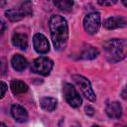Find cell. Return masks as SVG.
<instances>
[{
  "label": "cell",
  "mask_w": 127,
  "mask_h": 127,
  "mask_svg": "<svg viewBox=\"0 0 127 127\" xmlns=\"http://www.w3.org/2000/svg\"><path fill=\"white\" fill-rule=\"evenodd\" d=\"M51 38L56 50L61 51L65 48L68 40V27L66 20L60 15H53L49 22Z\"/></svg>",
  "instance_id": "1"
},
{
  "label": "cell",
  "mask_w": 127,
  "mask_h": 127,
  "mask_svg": "<svg viewBox=\"0 0 127 127\" xmlns=\"http://www.w3.org/2000/svg\"><path fill=\"white\" fill-rule=\"evenodd\" d=\"M126 41L124 39H112L103 44V49L107 61L110 63H117L126 57Z\"/></svg>",
  "instance_id": "2"
},
{
  "label": "cell",
  "mask_w": 127,
  "mask_h": 127,
  "mask_svg": "<svg viewBox=\"0 0 127 127\" xmlns=\"http://www.w3.org/2000/svg\"><path fill=\"white\" fill-rule=\"evenodd\" d=\"M32 5L31 2H24L21 5V8H14V9H8L5 12L6 17L12 21V22H18L22 20L25 16L32 15Z\"/></svg>",
  "instance_id": "3"
},
{
  "label": "cell",
  "mask_w": 127,
  "mask_h": 127,
  "mask_svg": "<svg viewBox=\"0 0 127 127\" xmlns=\"http://www.w3.org/2000/svg\"><path fill=\"white\" fill-rule=\"evenodd\" d=\"M54 66L52 60L46 57H40L35 59L31 64V70L41 75H48Z\"/></svg>",
  "instance_id": "4"
},
{
  "label": "cell",
  "mask_w": 127,
  "mask_h": 127,
  "mask_svg": "<svg viewBox=\"0 0 127 127\" xmlns=\"http://www.w3.org/2000/svg\"><path fill=\"white\" fill-rule=\"evenodd\" d=\"M63 92H64V96L66 100V102L71 106V107H79L82 103L81 97L79 95V93L77 92V90L75 89V87L70 84V83H64L63 86Z\"/></svg>",
  "instance_id": "5"
},
{
  "label": "cell",
  "mask_w": 127,
  "mask_h": 127,
  "mask_svg": "<svg viewBox=\"0 0 127 127\" xmlns=\"http://www.w3.org/2000/svg\"><path fill=\"white\" fill-rule=\"evenodd\" d=\"M72 80L74 81V83L76 85L79 86V89L81 91V93L90 101H94L95 100V93L91 87V84L89 82V80L79 74H74L72 75Z\"/></svg>",
  "instance_id": "6"
},
{
  "label": "cell",
  "mask_w": 127,
  "mask_h": 127,
  "mask_svg": "<svg viewBox=\"0 0 127 127\" xmlns=\"http://www.w3.org/2000/svg\"><path fill=\"white\" fill-rule=\"evenodd\" d=\"M83 27L88 34H96L100 28V14L98 12L88 13L83 19Z\"/></svg>",
  "instance_id": "7"
},
{
  "label": "cell",
  "mask_w": 127,
  "mask_h": 127,
  "mask_svg": "<svg viewBox=\"0 0 127 127\" xmlns=\"http://www.w3.org/2000/svg\"><path fill=\"white\" fill-rule=\"evenodd\" d=\"M33 45H34V49L38 54L44 55L47 54L50 51V44L48 39L40 33H37L34 35L33 37Z\"/></svg>",
  "instance_id": "8"
},
{
  "label": "cell",
  "mask_w": 127,
  "mask_h": 127,
  "mask_svg": "<svg viewBox=\"0 0 127 127\" xmlns=\"http://www.w3.org/2000/svg\"><path fill=\"white\" fill-rule=\"evenodd\" d=\"M104 28L108 30H114L118 28H123L126 26V19L122 16H113L107 18L103 22Z\"/></svg>",
  "instance_id": "9"
},
{
  "label": "cell",
  "mask_w": 127,
  "mask_h": 127,
  "mask_svg": "<svg viewBox=\"0 0 127 127\" xmlns=\"http://www.w3.org/2000/svg\"><path fill=\"white\" fill-rule=\"evenodd\" d=\"M11 114L13 116V118L15 119V121L19 122V123H24L28 120V112L26 111V109L19 105V104H14L11 107Z\"/></svg>",
  "instance_id": "10"
},
{
  "label": "cell",
  "mask_w": 127,
  "mask_h": 127,
  "mask_svg": "<svg viewBox=\"0 0 127 127\" xmlns=\"http://www.w3.org/2000/svg\"><path fill=\"white\" fill-rule=\"evenodd\" d=\"M105 110H106V114L110 118L118 119L122 115V107H121V104L119 102H117V101H112V102L108 103Z\"/></svg>",
  "instance_id": "11"
},
{
  "label": "cell",
  "mask_w": 127,
  "mask_h": 127,
  "mask_svg": "<svg viewBox=\"0 0 127 127\" xmlns=\"http://www.w3.org/2000/svg\"><path fill=\"white\" fill-rule=\"evenodd\" d=\"M12 44L16 48H19L21 50H25L28 47V37L25 34L21 33H15L12 37Z\"/></svg>",
  "instance_id": "12"
},
{
  "label": "cell",
  "mask_w": 127,
  "mask_h": 127,
  "mask_svg": "<svg viewBox=\"0 0 127 127\" xmlns=\"http://www.w3.org/2000/svg\"><path fill=\"white\" fill-rule=\"evenodd\" d=\"M12 67L17 71H22L28 66L27 60L21 55H15L11 60Z\"/></svg>",
  "instance_id": "13"
},
{
  "label": "cell",
  "mask_w": 127,
  "mask_h": 127,
  "mask_svg": "<svg viewBox=\"0 0 127 127\" xmlns=\"http://www.w3.org/2000/svg\"><path fill=\"white\" fill-rule=\"evenodd\" d=\"M10 88H11V91L13 92V94L19 95V94L25 93L28 90V85L24 81L14 79L10 83Z\"/></svg>",
  "instance_id": "14"
},
{
  "label": "cell",
  "mask_w": 127,
  "mask_h": 127,
  "mask_svg": "<svg viewBox=\"0 0 127 127\" xmlns=\"http://www.w3.org/2000/svg\"><path fill=\"white\" fill-rule=\"evenodd\" d=\"M57 99L53 97H43L40 99V105L42 109L46 111H53L57 107Z\"/></svg>",
  "instance_id": "15"
},
{
  "label": "cell",
  "mask_w": 127,
  "mask_h": 127,
  "mask_svg": "<svg viewBox=\"0 0 127 127\" xmlns=\"http://www.w3.org/2000/svg\"><path fill=\"white\" fill-rule=\"evenodd\" d=\"M54 4L62 11L64 12H69L72 9L73 2L71 0H60V1H55Z\"/></svg>",
  "instance_id": "16"
},
{
  "label": "cell",
  "mask_w": 127,
  "mask_h": 127,
  "mask_svg": "<svg viewBox=\"0 0 127 127\" xmlns=\"http://www.w3.org/2000/svg\"><path fill=\"white\" fill-rule=\"evenodd\" d=\"M99 52L97 49L93 48V47H90L86 50H84L81 55H80V58L83 59V60H92V59H95L97 56H98Z\"/></svg>",
  "instance_id": "17"
},
{
  "label": "cell",
  "mask_w": 127,
  "mask_h": 127,
  "mask_svg": "<svg viewBox=\"0 0 127 127\" xmlns=\"http://www.w3.org/2000/svg\"><path fill=\"white\" fill-rule=\"evenodd\" d=\"M6 91H7V84L3 81H0V99L4 97Z\"/></svg>",
  "instance_id": "18"
},
{
  "label": "cell",
  "mask_w": 127,
  "mask_h": 127,
  "mask_svg": "<svg viewBox=\"0 0 127 127\" xmlns=\"http://www.w3.org/2000/svg\"><path fill=\"white\" fill-rule=\"evenodd\" d=\"M97 3L99 5H101V6H111L112 4H115L116 1L115 0L114 1H98Z\"/></svg>",
  "instance_id": "19"
},
{
  "label": "cell",
  "mask_w": 127,
  "mask_h": 127,
  "mask_svg": "<svg viewBox=\"0 0 127 127\" xmlns=\"http://www.w3.org/2000/svg\"><path fill=\"white\" fill-rule=\"evenodd\" d=\"M85 112H86V114H88V115H93L94 109H93L91 106H86V107H85Z\"/></svg>",
  "instance_id": "20"
},
{
  "label": "cell",
  "mask_w": 127,
  "mask_h": 127,
  "mask_svg": "<svg viewBox=\"0 0 127 127\" xmlns=\"http://www.w3.org/2000/svg\"><path fill=\"white\" fill-rule=\"evenodd\" d=\"M6 29V26H5V23L3 21L0 20V34H2Z\"/></svg>",
  "instance_id": "21"
},
{
  "label": "cell",
  "mask_w": 127,
  "mask_h": 127,
  "mask_svg": "<svg viewBox=\"0 0 127 127\" xmlns=\"http://www.w3.org/2000/svg\"><path fill=\"white\" fill-rule=\"evenodd\" d=\"M0 127H7V126L4 123H0Z\"/></svg>",
  "instance_id": "22"
},
{
  "label": "cell",
  "mask_w": 127,
  "mask_h": 127,
  "mask_svg": "<svg viewBox=\"0 0 127 127\" xmlns=\"http://www.w3.org/2000/svg\"><path fill=\"white\" fill-rule=\"evenodd\" d=\"M91 127H99V126H97V125H93V126H91Z\"/></svg>",
  "instance_id": "23"
}]
</instances>
